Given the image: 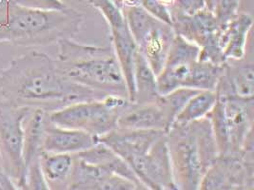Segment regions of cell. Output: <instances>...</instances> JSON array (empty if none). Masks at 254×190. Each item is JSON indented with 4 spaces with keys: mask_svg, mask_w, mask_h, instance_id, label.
<instances>
[{
    "mask_svg": "<svg viewBox=\"0 0 254 190\" xmlns=\"http://www.w3.org/2000/svg\"><path fill=\"white\" fill-rule=\"evenodd\" d=\"M106 96L66 78L56 59L40 51L17 56L0 71V101L16 107L41 108L50 113Z\"/></svg>",
    "mask_w": 254,
    "mask_h": 190,
    "instance_id": "6da1fadb",
    "label": "cell"
},
{
    "mask_svg": "<svg viewBox=\"0 0 254 190\" xmlns=\"http://www.w3.org/2000/svg\"><path fill=\"white\" fill-rule=\"evenodd\" d=\"M57 45L56 62L66 78L102 95L128 99L127 84L111 44L93 46L66 38Z\"/></svg>",
    "mask_w": 254,
    "mask_h": 190,
    "instance_id": "7a4b0ae2",
    "label": "cell"
},
{
    "mask_svg": "<svg viewBox=\"0 0 254 190\" xmlns=\"http://www.w3.org/2000/svg\"><path fill=\"white\" fill-rule=\"evenodd\" d=\"M176 190H199L219 151L208 117L173 125L166 132Z\"/></svg>",
    "mask_w": 254,
    "mask_h": 190,
    "instance_id": "3957f363",
    "label": "cell"
},
{
    "mask_svg": "<svg viewBox=\"0 0 254 190\" xmlns=\"http://www.w3.org/2000/svg\"><path fill=\"white\" fill-rule=\"evenodd\" d=\"M83 23V14L72 8L40 11L21 8L14 3L0 36V43L23 47L49 46L61 39L74 38Z\"/></svg>",
    "mask_w": 254,
    "mask_h": 190,
    "instance_id": "277c9868",
    "label": "cell"
},
{
    "mask_svg": "<svg viewBox=\"0 0 254 190\" xmlns=\"http://www.w3.org/2000/svg\"><path fill=\"white\" fill-rule=\"evenodd\" d=\"M200 48L176 35L161 71L156 76L160 95L179 88L215 91L223 71L216 65L199 58Z\"/></svg>",
    "mask_w": 254,
    "mask_h": 190,
    "instance_id": "5b68a950",
    "label": "cell"
},
{
    "mask_svg": "<svg viewBox=\"0 0 254 190\" xmlns=\"http://www.w3.org/2000/svg\"><path fill=\"white\" fill-rule=\"evenodd\" d=\"M207 117L219 155L239 152L254 143V99L217 95V102Z\"/></svg>",
    "mask_w": 254,
    "mask_h": 190,
    "instance_id": "8992f818",
    "label": "cell"
},
{
    "mask_svg": "<svg viewBox=\"0 0 254 190\" xmlns=\"http://www.w3.org/2000/svg\"><path fill=\"white\" fill-rule=\"evenodd\" d=\"M128 99L108 95L103 99L83 101L49 113L54 125L85 131L100 138L117 128V120Z\"/></svg>",
    "mask_w": 254,
    "mask_h": 190,
    "instance_id": "52a82bcc",
    "label": "cell"
},
{
    "mask_svg": "<svg viewBox=\"0 0 254 190\" xmlns=\"http://www.w3.org/2000/svg\"><path fill=\"white\" fill-rule=\"evenodd\" d=\"M122 12L139 52L157 76L176 36L174 27L153 17L141 6L127 8Z\"/></svg>",
    "mask_w": 254,
    "mask_h": 190,
    "instance_id": "ba28073f",
    "label": "cell"
},
{
    "mask_svg": "<svg viewBox=\"0 0 254 190\" xmlns=\"http://www.w3.org/2000/svg\"><path fill=\"white\" fill-rule=\"evenodd\" d=\"M31 108L0 101V158L16 190H23V120Z\"/></svg>",
    "mask_w": 254,
    "mask_h": 190,
    "instance_id": "9c48e42d",
    "label": "cell"
},
{
    "mask_svg": "<svg viewBox=\"0 0 254 190\" xmlns=\"http://www.w3.org/2000/svg\"><path fill=\"white\" fill-rule=\"evenodd\" d=\"M254 148L252 143L239 152L219 155L203 179L200 190H254Z\"/></svg>",
    "mask_w": 254,
    "mask_h": 190,
    "instance_id": "30bf717a",
    "label": "cell"
},
{
    "mask_svg": "<svg viewBox=\"0 0 254 190\" xmlns=\"http://www.w3.org/2000/svg\"><path fill=\"white\" fill-rule=\"evenodd\" d=\"M172 26L176 35L200 48V60L216 65L226 62L219 46L221 26L211 11L205 9L193 15H174Z\"/></svg>",
    "mask_w": 254,
    "mask_h": 190,
    "instance_id": "8fae6325",
    "label": "cell"
},
{
    "mask_svg": "<svg viewBox=\"0 0 254 190\" xmlns=\"http://www.w3.org/2000/svg\"><path fill=\"white\" fill-rule=\"evenodd\" d=\"M126 163L146 190H176L166 133L147 152L132 157Z\"/></svg>",
    "mask_w": 254,
    "mask_h": 190,
    "instance_id": "7c38bea8",
    "label": "cell"
},
{
    "mask_svg": "<svg viewBox=\"0 0 254 190\" xmlns=\"http://www.w3.org/2000/svg\"><path fill=\"white\" fill-rule=\"evenodd\" d=\"M69 190H139L137 186L104 166L87 163L73 155Z\"/></svg>",
    "mask_w": 254,
    "mask_h": 190,
    "instance_id": "4fadbf2b",
    "label": "cell"
},
{
    "mask_svg": "<svg viewBox=\"0 0 254 190\" xmlns=\"http://www.w3.org/2000/svg\"><path fill=\"white\" fill-rule=\"evenodd\" d=\"M216 95L243 100L254 99V64L249 53L239 60H227L215 89Z\"/></svg>",
    "mask_w": 254,
    "mask_h": 190,
    "instance_id": "5bb4252c",
    "label": "cell"
},
{
    "mask_svg": "<svg viewBox=\"0 0 254 190\" xmlns=\"http://www.w3.org/2000/svg\"><path fill=\"white\" fill-rule=\"evenodd\" d=\"M158 99L145 104L129 101L118 117L116 129L167 132L172 127V122Z\"/></svg>",
    "mask_w": 254,
    "mask_h": 190,
    "instance_id": "9a60e30c",
    "label": "cell"
},
{
    "mask_svg": "<svg viewBox=\"0 0 254 190\" xmlns=\"http://www.w3.org/2000/svg\"><path fill=\"white\" fill-rule=\"evenodd\" d=\"M99 138L85 131L61 128L48 120L43 139V151L50 153L77 154L91 148Z\"/></svg>",
    "mask_w": 254,
    "mask_h": 190,
    "instance_id": "2e32d148",
    "label": "cell"
},
{
    "mask_svg": "<svg viewBox=\"0 0 254 190\" xmlns=\"http://www.w3.org/2000/svg\"><path fill=\"white\" fill-rule=\"evenodd\" d=\"M253 25V16L240 12L230 22L221 26L219 46L226 61L242 59L247 55Z\"/></svg>",
    "mask_w": 254,
    "mask_h": 190,
    "instance_id": "e0dca14e",
    "label": "cell"
},
{
    "mask_svg": "<svg viewBox=\"0 0 254 190\" xmlns=\"http://www.w3.org/2000/svg\"><path fill=\"white\" fill-rule=\"evenodd\" d=\"M109 30L111 45L115 50L116 58L127 84L128 99L130 102H132L134 95V60L137 46L128 30L127 22L111 27Z\"/></svg>",
    "mask_w": 254,
    "mask_h": 190,
    "instance_id": "ac0fdd59",
    "label": "cell"
},
{
    "mask_svg": "<svg viewBox=\"0 0 254 190\" xmlns=\"http://www.w3.org/2000/svg\"><path fill=\"white\" fill-rule=\"evenodd\" d=\"M48 120L49 113L41 108H31L24 118V172L28 166L40 162Z\"/></svg>",
    "mask_w": 254,
    "mask_h": 190,
    "instance_id": "d6986e66",
    "label": "cell"
},
{
    "mask_svg": "<svg viewBox=\"0 0 254 190\" xmlns=\"http://www.w3.org/2000/svg\"><path fill=\"white\" fill-rule=\"evenodd\" d=\"M73 165V155L41 153L40 166L49 190H69Z\"/></svg>",
    "mask_w": 254,
    "mask_h": 190,
    "instance_id": "ffe728a7",
    "label": "cell"
},
{
    "mask_svg": "<svg viewBox=\"0 0 254 190\" xmlns=\"http://www.w3.org/2000/svg\"><path fill=\"white\" fill-rule=\"evenodd\" d=\"M73 155L87 163L104 166L115 172L116 174L128 179L137 186L139 190H147L140 183V181L127 163L120 156L116 154L114 150H112L109 146H107L100 141L91 148Z\"/></svg>",
    "mask_w": 254,
    "mask_h": 190,
    "instance_id": "44dd1931",
    "label": "cell"
},
{
    "mask_svg": "<svg viewBox=\"0 0 254 190\" xmlns=\"http://www.w3.org/2000/svg\"><path fill=\"white\" fill-rule=\"evenodd\" d=\"M134 95L133 103L145 104L155 102L160 94L157 88L156 74L151 69L150 64L139 52L138 48L134 60Z\"/></svg>",
    "mask_w": 254,
    "mask_h": 190,
    "instance_id": "7402d4cb",
    "label": "cell"
},
{
    "mask_svg": "<svg viewBox=\"0 0 254 190\" xmlns=\"http://www.w3.org/2000/svg\"><path fill=\"white\" fill-rule=\"evenodd\" d=\"M216 102L217 95L215 91H200L188 101L185 107L174 119L173 125H185L207 117Z\"/></svg>",
    "mask_w": 254,
    "mask_h": 190,
    "instance_id": "603a6c76",
    "label": "cell"
},
{
    "mask_svg": "<svg viewBox=\"0 0 254 190\" xmlns=\"http://www.w3.org/2000/svg\"><path fill=\"white\" fill-rule=\"evenodd\" d=\"M199 92V90L194 89L179 88L166 95H160L158 101L165 109L170 121L172 122V126L174 124V119L181 111V109L185 107L188 101Z\"/></svg>",
    "mask_w": 254,
    "mask_h": 190,
    "instance_id": "cb8c5ba5",
    "label": "cell"
},
{
    "mask_svg": "<svg viewBox=\"0 0 254 190\" xmlns=\"http://www.w3.org/2000/svg\"><path fill=\"white\" fill-rule=\"evenodd\" d=\"M241 0H214L211 12L220 26L230 22L240 12Z\"/></svg>",
    "mask_w": 254,
    "mask_h": 190,
    "instance_id": "d4e9b609",
    "label": "cell"
},
{
    "mask_svg": "<svg viewBox=\"0 0 254 190\" xmlns=\"http://www.w3.org/2000/svg\"><path fill=\"white\" fill-rule=\"evenodd\" d=\"M205 9H208L206 0H174L172 19L174 15H193Z\"/></svg>",
    "mask_w": 254,
    "mask_h": 190,
    "instance_id": "484cf974",
    "label": "cell"
},
{
    "mask_svg": "<svg viewBox=\"0 0 254 190\" xmlns=\"http://www.w3.org/2000/svg\"><path fill=\"white\" fill-rule=\"evenodd\" d=\"M140 6L158 20L172 25V12L158 0H140Z\"/></svg>",
    "mask_w": 254,
    "mask_h": 190,
    "instance_id": "4316f807",
    "label": "cell"
},
{
    "mask_svg": "<svg viewBox=\"0 0 254 190\" xmlns=\"http://www.w3.org/2000/svg\"><path fill=\"white\" fill-rule=\"evenodd\" d=\"M14 3L21 8L40 11L62 10L67 7L60 0H14Z\"/></svg>",
    "mask_w": 254,
    "mask_h": 190,
    "instance_id": "83f0119b",
    "label": "cell"
},
{
    "mask_svg": "<svg viewBox=\"0 0 254 190\" xmlns=\"http://www.w3.org/2000/svg\"><path fill=\"white\" fill-rule=\"evenodd\" d=\"M16 188L12 180L7 176V174L4 172L2 162L0 158V190H15Z\"/></svg>",
    "mask_w": 254,
    "mask_h": 190,
    "instance_id": "f1b7e54d",
    "label": "cell"
},
{
    "mask_svg": "<svg viewBox=\"0 0 254 190\" xmlns=\"http://www.w3.org/2000/svg\"><path fill=\"white\" fill-rule=\"evenodd\" d=\"M122 12L127 8L140 6V0H111Z\"/></svg>",
    "mask_w": 254,
    "mask_h": 190,
    "instance_id": "f546056e",
    "label": "cell"
},
{
    "mask_svg": "<svg viewBox=\"0 0 254 190\" xmlns=\"http://www.w3.org/2000/svg\"><path fill=\"white\" fill-rule=\"evenodd\" d=\"M207 2V8H208L209 11H211V8L213 6V3H214V0H206Z\"/></svg>",
    "mask_w": 254,
    "mask_h": 190,
    "instance_id": "4dcf8cb0",
    "label": "cell"
}]
</instances>
